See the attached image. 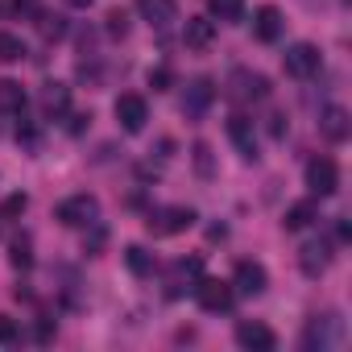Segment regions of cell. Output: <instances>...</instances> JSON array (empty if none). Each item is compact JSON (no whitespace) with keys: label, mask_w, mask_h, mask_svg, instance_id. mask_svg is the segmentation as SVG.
Returning a JSON list of instances; mask_svg holds the SVG:
<instances>
[{"label":"cell","mask_w":352,"mask_h":352,"mask_svg":"<svg viewBox=\"0 0 352 352\" xmlns=\"http://www.w3.org/2000/svg\"><path fill=\"white\" fill-rule=\"evenodd\" d=\"M344 336H348V327H344L340 311H323V315H315V319L307 323L302 348H307V352H331V348L344 344Z\"/></svg>","instance_id":"1"},{"label":"cell","mask_w":352,"mask_h":352,"mask_svg":"<svg viewBox=\"0 0 352 352\" xmlns=\"http://www.w3.org/2000/svg\"><path fill=\"white\" fill-rule=\"evenodd\" d=\"M54 216H58V224H67V228H91V224L100 220V199H96V195H71V199H63V204L54 208Z\"/></svg>","instance_id":"2"},{"label":"cell","mask_w":352,"mask_h":352,"mask_svg":"<svg viewBox=\"0 0 352 352\" xmlns=\"http://www.w3.org/2000/svg\"><path fill=\"white\" fill-rule=\"evenodd\" d=\"M282 67H286L290 79H311V75H319L323 54H319V46H311V42H294V46H286Z\"/></svg>","instance_id":"3"},{"label":"cell","mask_w":352,"mask_h":352,"mask_svg":"<svg viewBox=\"0 0 352 352\" xmlns=\"http://www.w3.org/2000/svg\"><path fill=\"white\" fill-rule=\"evenodd\" d=\"M228 96H232L236 104H257V100H265V96H270V79H265L261 71L241 67V71H232V75H228Z\"/></svg>","instance_id":"4"},{"label":"cell","mask_w":352,"mask_h":352,"mask_svg":"<svg viewBox=\"0 0 352 352\" xmlns=\"http://www.w3.org/2000/svg\"><path fill=\"white\" fill-rule=\"evenodd\" d=\"M307 191L319 195V199H327V195L340 191V166L331 157H311L307 162Z\"/></svg>","instance_id":"5"},{"label":"cell","mask_w":352,"mask_h":352,"mask_svg":"<svg viewBox=\"0 0 352 352\" xmlns=\"http://www.w3.org/2000/svg\"><path fill=\"white\" fill-rule=\"evenodd\" d=\"M145 224H149L153 236H179L195 224V212L191 208H157V212H149Z\"/></svg>","instance_id":"6"},{"label":"cell","mask_w":352,"mask_h":352,"mask_svg":"<svg viewBox=\"0 0 352 352\" xmlns=\"http://www.w3.org/2000/svg\"><path fill=\"white\" fill-rule=\"evenodd\" d=\"M270 286V274L261 261H236V274H232V294H245V298H257L265 294Z\"/></svg>","instance_id":"7"},{"label":"cell","mask_w":352,"mask_h":352,"mask_svg":"<svg viewBox=\"0 0 352 352\" xmlns=\"http://www.w3.org/2000/svg\"><path fill=\"white\" fill-rule=\"evenodd\" d=\"M116 120H120L124 133H141L145 120H149V104H145V96H137V91L116 96Z\"/></svg>","instance_id":"8"},{"label":"cell","mask_w":352,"mask_h":352,"mask_svg":"<svg viewBox=\"0 0 352 352\" xmlns=\"http://www.w3.org/2000/svg\"><path fill=\"white\" fill-rule=\"evenodd\" d=\"M195 298L204 311H228L232 307V282H220V278H199L195 282Z\"/></svg>","instance_id":"9"},{"label":"cell","mask_w":352,"mask_h":352,"mask_svg":"<svg viewBox=\"0 0 352 352\" xmlns=\"http://www.w3.org/2000/svg\"><path fill=\"white\" fill-rule=\"evenodd\" d=\"M236 344L249 348V352H274L278 348V336L265 323H257V319H241L236 323Z\"/></svg>","instance_id":"10"},{"label":"cell","mask_w":352,"mask_h":352,"mask_svg":"<svg viewBox=\"0 0 352 352\" xmlns=\"http://www.w3.org/2000/svg\"><path fill=\"white\" fill-rule=\"evenodd\" d=\"M228 141L236 145V153L245 157V162H257V129H253V120L249 116H228Z\"/></svg>","instance_id":"11"},{"label":"cell","mask_w":352,"mask_h":352,"mask_svg":"<svg viewBox=\"0 0 352 352\" xmlns=\"http://www.w3.org/2000/svg\"><path fill=\"white\" fill-rule=\"evenodd\" d=\"M327 265H331V249H327V241H307V245L298 249V270H302L307 278H323Z\"/></svg>","instance_id":"12"},{"label":"cell","mask_w":352,"mask_h":352,"mask_svg":"<svg viewBox=\"0 0 352 352\" xmlns=\"http://www.w3.org/2000/svg\"><path fill=\"white\" fill-rule=\"evenodd\" d=\"M319 133L327 137V141H348V133H352V120H348V108H340V104H327L323 112H319Z\"/></svg>","instance_id":"13"},{"label":"cell","mask_w":352,"mask_h":352,"mask_svg":"<svg viewBox=\"0 0 352 352\" xmlns=\"http://www.w3.org/2000/svg\"><path fill=\"white\" fill-rule=\"evenodd\" d=\"M282 30H286L282 9H278V5H261L257 17H253V38H257V42H278Z\"/></svg>","instance_id":"14"},{"label":"cell","mask_w":352,"mask_h":352,"mask_svg":"<svg viewBox=\"0 0 352 352\" xmlns=\"http://www.w3.org/2000/svg\"><path fill=\"white\" fill-rule=\"evenodd\" d=\"M141 21H149L153 30H166L174 17H179V0H137Z\"/></svg>","instance_id":"15"},{"label":"cell","mask_w":352,"mask_h":352,"mask_svg":"<svg viewBox=\"0 0 352 352\" xmlns=\"http://www.w3.org/2000/svg\"><path fill=\"white\" fill-rule=\"evenodd\" d=\"M199 274H204V261H199V257H191V261H179V265L170 270V290H166V294H170V298H179L183 290H195L191 282H199Z\"/></svg>","instance_id":"16"},{"label":"cell","mask_w":352,"mask_h":352,"mask_svg":"<svg viewBox=\"0 0 352 352\" xmlns=\"http://www.w3.org/2000/svg\"><path fill=\"white\" fill-rule=\"evenodd\" d=\"M183 42H187L191 50H208V46L216 42V21H212V17H187Z\"/></svg>","instance_id":"17"},{"label":"cell","mask_w":352,"mask_h":352,"mask_svg":"<svg viewBox=\"0 0 352 352\" xmlns=\"http://www.w3.org/2000/svg\"><path fill=\"white\" fill-rule=\"evenodd\" d=\"M212 100H216L212 79H195V83L187 87V96H183V112H187V116H204V112L212 108Z\"/></svg>","instance_id":"18"},{"label":"cell","mask_w":352,"mask_h":352,"mask_svg":"<svg viewBox=\"0 0 352 352\" xmlns=\"http://www.w3.org/2000/svg\"><path fill=\"white\" fill-rule=\"evenodd\" d=\"M21 112H25V87L13 79H0V116L21 120Z\"/></svg>","instance_id":"19"},{"label":"cell","mask_w":352,"mask_h":352,"mask_svg":"<svg viewBox=\"0 0 352 352\" xmlns=\"http://www.w3.org/2000/svg\"><path fill=\"white\" fill-rule=\"evenodd\" d=\"M42 108H46L50 120L67 116V108H71V87H67V83H46V91H42Z\"/></svg>","instance_id":"20"},{"label":"cell","mask_w":352,"mask_h":352,"mask_svg":"<svg viewBox=\"0 0 352 352\" xmlns=\"http://www.w3.org/2000/svg\"><path fill=\"white\" fill-rule=\"evenodd\" d=\"M319 220V208H315V199H302V204H290L286 208V232H302V228H311Z\"/></svg>","instance_id":"21"},{"label":"cell","mask_w":352,"mask_h":352,"mask_svg":"<svg viewBox=\"0 0 352 352\" xmlns=\"http://www.w3.org/2000/svg\"><path fill=\"white\" fill-rule=\"evenodd\" d=\"M124 265H129L137 278H149V274H153V253H145L141 245H129V249H124Z\"/></svg>","instance_id":"22"},{"label":"cell","mask_w":352,"mask_h":352,"mask_svg":"<svg viewBox=\"0 0 352 352\" xmlns=\"http://www.w3.org/2000/svg\"><path fill=\"white\" fill-rule=\"evenodd\" d=\"M208 9H212V17H216V21H241L245 0H208Z\"/></svg>","instance_id":"23"},{"label":"cell","mask_w":352,"mask_h":352,"mask_svg":"<svg viewBox=\"0 0 352 352\" xmlns=\"http://www.w3.org/2000/svg\"><path fill=\"white\" fill-rule=\"evenodd\" d=\"M30 50H25V42L17 38V34H0V63H21Z\"/></svg>","instance_id":"24"},{"label":"cell","mask_w":352,"mask_h":352,"mask_svg":"<svg viewBox=\"0 0 352 352\" xmlns=\"http://www.w3.org/2000/svg\"><path fill=\"white\" fill-rule=\"evenodd\" d=\"M25 208H30V195H25V191H17V195H9L5 204H0V220H21V216H25Z\"/></svg>","instance_id":"25"},{"label":"cell","mask_w":352,"mask_h":352,"mask_svg":"<svg viewBox=\"0 0 352 352\" xmlns=\"http://www.w3.org/2000/svg\"><path fill=\"white\" fill-rule=\"evenodd\" d=\"M38 30H42L46 42H58V38L67 34V21H63V17H38Z\"/></svg>","instance_id":"26"},{"label":"cell","mask_w":352,"mask_h":352,"mask_svg":"<svg viewBox=\"0 0 352 352\" xmlns=\"http://www.w3.org/2000/svg\"><path fill=\"white\" fill-rule=\"evenodd\" d=\"M21 340V323L13 315H0V344H17Z\"/></svg>","instance_id":"27"},{"label":"cell","mask_w":352,"mask_h":352,"mask_svg":"<svg viewBox=\"0 0 352 352\" xmlns=\"http://www.w3.org/2000/svg\"><path fill=\"white\" fill-rule=\"evenodd\" d=\"M170 83H174V71L170 67H153L149 71V87L153 91H170Z\"/></svg>","instance_id":"28"},{"label":"cell","mask_w":352,"mask_h":352,"mask_svg":"<svg viewBox=\"0 0 352 352\" xmlns=\"http://www.w3.org/2000/svg\"><path fill=\"white\" fill-rule=\"evenodd\" d=\"M108 34H112V38H124V34H129V17H124L120 9L108 13Z\"/></svg>","instance_id":"29"},{"label":"cell","mask_w":352,"mask_h":352,"mask_svg":"<svg viewBox=\"0 0 352 352\" xmlns=\"http://www.w3.org/2000/svg\"><path fill=\"white\" fill-rule=\"evenodd\" d=\"M13 265L17 270H30L34 257H30V241H13Z\"/></svg>","instance_id":"30"},{"label":"cell","mask_w":352,"mask_h":352,"mask_svg":"<svg viewBox=\"0 0 352 352\" xmlns=\"http://www.w3.org/2000/svg\"><path fill=\"white\" fill-rule=\"evenodd\" d=\"M195 166H199V174H212V149L204 141L195 145Z\"/></svg>","instance_id":"31"},{"label":"cell","mask_w":352,"mask_h":352,"mask_svg":"<svg viewBox=\"0 0 352 352\" xmlns=\"http://www.w3.org/2000/svg\"><path fill=\"white\" fill-rule=\"evenodd\" d=\"M87 124H91V116H87V112H75V116H71V133H75V137H79Z\"/></svg>","instance_id":"32"},{"label":"cell","mask_w":352,"mask_h":352,"mask_svg":"<svg viewBox=\"0 0 352 352\" xmlns=\"http://www.w3.org/2000/svg\"><path fill=\"white\" fill-rule=\"evenodd\" d=\"M270 133H274V137H286V116H282V112L270 116Z\"/></svg>","instance_id":"33"},{"label":"cell","mask_w":352,"mask_h":352,"mask_svg":"<svg viewBox=\"0 0 352 352\" xmlns=\"http://www.w3.org/2000/svg\"><path fill=\"white\" fill-rule=\"evenodd\" d=\"M71 5H75V9H87V5H91V0H71Z\"/></svg>","instance_id":"34"}]
</instances>
